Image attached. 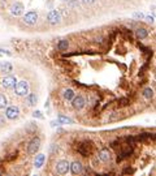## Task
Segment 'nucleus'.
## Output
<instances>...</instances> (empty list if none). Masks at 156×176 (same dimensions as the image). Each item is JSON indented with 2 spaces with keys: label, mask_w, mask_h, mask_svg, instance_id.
<instances>
[{
  "label": "nucleus",
  "mask_w": 156,
  "mask_h": 176,
  "mask_svg": "<svg viewBox=\"0 0 156 176\" xmlns=\"http://www.w3.org/2000/svg\"><path fill=\"white\" fill-rule=\"evenodd\" d=\"M13 89H14V94L17 97H25L29 93V82H26V81L16 82Z\"/></svg>",
  "instance_id": "f257e3e1"
},
{
  "label": "nucleus",
  "mask_w": 156,
  "mask_h": 176,
  "mask_svg": "<svg viewBox=\"0 0 156 176\" xmlns=\"http://www.w3.org/2000/svg\"><path fill=\"white\" fill-rule=\"evenodd\" d=\"M40 149V138L39 137H34L33 140L30 141L29 146H27V154L29 155H35Z\"/></svg>",
  "instance_id": "f03ea898"
},
{
  "label": "nucleus",
  "mask_w": 156,
  "mask_h": 176,
  "mask_svg": "<svg viewBox=\"0 0 156 176\" xmlns=\"http://www.w3.org/2000/svg\"><path fill=\"white\" fill-rule=\"evenodd\" d=\"M61 14H60V12L58 11H50L48 12V14H47V21H48L50 25H58V23L61 22Z\"/></svg>",
  "instance_id": "7ed1b4c3"
},
{
  "label": "nucleus",
  "mask_w": 156,
  "mask_h": 176,
  "mask_svg": "<svg viewBox=\"0 0 156 176\" xmlns=\"http://www.w3.org/2000/svg\"><path fill=\"white\" fill-rule=\"evenodd\" d=\"M38 12H35V11H30V12H27V13L23 16V22L26 23V25H29V26H33L35 25V23L38 22Z\"/></svg>",
  "instance_id": "20e7f679"
},
{
  "label": "nucleus",
  "mask_w": 156,
  "mask_h": 176,
  "mask_svg": "<svg viewBox=\"0 0 156 176\" xmlns=\"http://www.w3.org/2000/svg\"><path fill=\"white\" fill-rule=\"evenodd\" d=\"M20 116V107L18 106H9L5 110V117L9 120H16Z\"/></svg>",
  "instance_id": "39448f33"
},
{
  "label": "nucleus",
  "mask_w": 156,
  "mask_h": 176,
  "mask_svg": "<svg viewBox=\"0 0 156 176\" xmlns=\"http://www.w3.org/2000/svg\"><path fill=\"white\" fill-rule=\"evenodd\" d=\"M23 11H25V5H23L22 3H20V2H16V3H13L10 5V8H9V12H10V14L12 16H21L22 13H23Z\"/></svg>",
  "instance_id": "423d86ee"
},
{
  "label": "nucleus",
  "mask_w": 156,
  "mask_h": 176,
  "mask_svg": "<svg viewBox=\"0 0 156 176\" xmlns=\"http://www.w3.org/2000/svg\"><path fill=\"white\" fill-rule=\"evenodd\" d=\"M69 171V162L65 159H61L56 163V172L58 175H65Z\"/></svg>",
  "instance_id": "0eeeda50"
},
{
  "label": "nucleus",
  "mask_w": 156,
  "mask_h": 176,
  "mask_svg": "<svg viewBox=\"0 0 156 176\" xmlns=\"http://www.w3.org/2000/svg\"><path fill=\"white\" fill-rule=\"evenodd\" d=\"M16 82H17V80H16V77L13 76H5L2 80V86L4 89H7V90H10V89H13L14 88V85H16Z\"/></svg>",
  "instance_id": "6e6552de"
},
{
  "label": "nucleus",
  "mask_w": 156,
  "mask_h": 176,
  "mask_svg": "<svg viewBox=\"0 0 156 176\" xmlns=\"http://www.w3.org/2000/svg\"><path fill=\"white\" fill-rule=\"evenodd\" d=\"M69 170L73 175H80L83 172V166H82V163L80 160H74V162L69 163Z\"/></svg>",
  "instance_id": "1a4fd4ad"
},
{
  "label": "nucleus",
  "mask_w": 156,
  "mask_h": 176,
  "mask_svg": "<svg viewBox=\"0 0 156 176\" xmlns=\"http://www.w3.org/2000/svg\"><path fill=\"white\" fill-rule=\"evenodd\" d=\"M70 102H72V106H73V107L76 108V110H82V108L85 107V104H86V99H85V98L82 97V95L74 97Z\"/></svg>",
  "instance_id": "9d476101"
},
{
  "label": "nucleus",
  "mask_w": 156,
  "mask_h": 176,
  "mask_svg": "<svg viewBox=\"0 0 156 176\" xmlns=\"http://www.w3.org/2000/svg\"><path fill=\"white\" fill-rule=\"evenodd\" d=\"M98 159H99L100 162H103V163H108L109 160L112 159L111 151L107 150V149H103V150H100L99 154H98Z\"/></svg>",
  "instance_id": "9b49d317"
},
{
  "label": "nucleus",
  "mask_w": 156,
  "mask_h": 176,
  "mask_svg": "<svg viewBox=\"0 0 156 176\" xmlns=\"http://www.w3.org/2000/svg\"><path fill=\"white\" fill-rule=\"evenodd\" d=\"M25 102H26V104L29 106V107H33V106H35V104H37V102H38L37 94H35V93H27L25 95Z\"/></svg>",
  "instance_id": "f8f14e48"
},
{
  "label": "nucleus",
  "mask_w": 156,
  "mask_h": 176,
  "mask_svg": "<svg viewBox=\"0 0 156 176\" xmlns=\"http://www.w3.org/2000/svg\"><path fill=\"white\" fill-rule=\"evenodd\" d=\"M13 70V65L9 61H2L0 63V72L3 73H10Z\"/></svg>",
  "instance_id": "ddd939ff"
},
{
  "label": "nucleus",
  "mask_w": 156,
  "mask_h": 176,
  "mask_svg": "<svg viewBox=\"0 0 156 176\" xmlns=\"http://www.w3.org/2000/svg\"><path fill=\"white\" fill-rule=\"evenodd\" d=\"M44 160H46L44 154H38V153H37L35 159H34V167L35 168H40L43 166V163H44Z\"/></svg>",
  "instance_id": "4468645a"
},
{
  "label": "nucleus",
  "mask_w": 156,
  "mask_h": 176,
  "mask_svg": "<svg viewBox=\"0 0 156 176\" xmlns=\"http://www.w3.org/2000/svg\"><path fill=\"white\" fill-rule=\"evenodd\" d=\"M74 97H76V93H74L73 89H65L64 91H62V98H64L65 100H68V102L72 100Z\"/></svg>",
  "instance_id": "2eb2a0df"
},
{
  "label": "nucleus",
  "mask_w": 156,
  "mask_h": 176,
  "mask_svg": "<svg viewBox=\"0 0 156 176\" xmlns=\"http://www.w3.org/2000/svg\"><path fill=\"white\" fill-rule=\"evenodd\" d=\"M135 34L139 39H144L148 35V30L144 29V27H138V29L135 30Z\"/></svg>",
  "instance_id": "dca6fc26"
},
{
  "label": "nucleus",
  "mask_w": 156,
  "mask_h": 176,
  "mask_svg": "<svg viewBox=\"0 0 156 176\" xmlns=\"http://www.w3.org/2000/svg\"><path fill=\"white\" fill-rule=\"evenodd\" d=\"M57 123L58 124H73V120L68 116H64V115H58L57 116Z\"/></svg>",
  "instance_id": "f3484780"
},
{
  "label": "nucleus",
  "mask_w": 156,
  "mask_h": 176,
  "mask_svg": "<svg viewBox=\"0 0 156 176\" xmlns=\"http://www.w3.org/2000/svg\"><path fill=\"white\" fill-rule=\"evenodd\" d=\"M66 4H68V7L72 8V9H78L80 5H81V2L80 0H68Z\"/></svg>",
  "instance_id": "a211bd4d"
},
{
  "label": "nucleus",
  "mask_w": 156,
  "mask_h": 176,
  "mask_svg": "<svg viewBox=\"0 0 156 176\" xmlns=\"http://www.w3.org/2000/svg\"><path fill=\"white\" fill-rule=\"evenodd\" d=\"M143 97L146 98V99H151V98L154 97V90L151 88H146L143 90Z\"/></svg>",
  "instance_id": "6ab92c4d"
},
{
  "label": "nucleus",
  "mask_w": 156,
  "mask_h": 176,
  "mask_svg": "<svg viewBox=\"0 0 156 176\" xmlns=\"http://www.w3.org/2000/svg\"><path fill=\"white\" fill-rule=\"evenodd\" d=\"M7 104H8V99H7V97L4 95V94H0V110L5 108V107H7Z\"/></svg>",
  "instance_id": "aec40b11"
},
{
  "label": "nucleus",
  "mask_w": 156,
  "mask_h": 176,
  "mask_svg": "<svg viewBox=\"0 0 156 176\" xmlns=\"http://www.w3.org/2000/svg\"><path fill=\"white\" fill-rule=\"evenodd\" d=\"M68 47H69V42L68 41H61L60 43H58V50H60V51L68 50Z\"/></svg>",
  "instance_id": "412c9836"
},
{
  "label": "nucleus",
  "mask_w": 156,
  "mask_h": 176,
  "mask_svg": "<svg viewBox=\"0 0 156 176\" xmlns=\"http://www.w3.org/2000/svg\"><path fill=\"white\" fill-rule=\"evenodd\" d=\"M133 17L135 20H144V13L143 12H135V13H133Z\"/></svg>",
  "instance_id": "4be33fe9"
},
{
  "label": "nucleus",
  "mask_w": 156,
  "mask_h": 176,
  "mask_svg": "<svg viewBox=\"0 0 156 176\" xmlns=\"http://www.w3.org/2000/svg\"><path fill=\"white\" fill-rule=\"evenodd\" d=\"M4 125H5V115L0 113V128L4 127Z\"/></svg>",
  "instance_id": "5701e85b"
},
{
  "label": "nucleus",
  "mask_w": 156,
  "mask_h": 176,
  "mask_svg": "<svg viewBox=\"0 0 156 176\" xmlns=\"http://www.w3.org/2000/svg\"><path fill=\"white\" fill-rule=\"evenodd\" d=\"M96 0H81L82 4H85V5H91V4H94Z\"/></svg>",
  "instance_id": "b1692460"
},
{
  "label": "nucleus",
  "mask_w": 156,
  "mask_h": 176,
  "mask_svg": "<svg viewBox=\"0 0 156 176\" xmlns=\"http://www.w3.org/2000/svg\"><path fill=\"white\" fill-rule=\"evenodd\" d=\"M144 18H146V21L150 22V23H154V21H155V17H154V16H144Z\"/></svg>",
  "instance_id": "393cba45"
},
{
  "label": "nucleus",
  "mask_w": 156,
  "mask_h": 176,
  "mask_svg": "<svg viewBox=\"0 0 156 176\" xmlns=\"http://www.w3.org/2000/svg\"><path fill=\"white\" fill-rule=\"evenodd\" d=\"M33 116H34V117H39V119H43V116H42V112H40V111H35V112L33 113Z\"/></svg>",
  "instance_id": "a878e982"
},
{
  "label": "nucleus",
  "mask_w": 156,
  "mask_h": 176,
  "mask_svg": "<svg viewBox=\"0 0 156 176\" xmlns=\"http://www.w3.org/2000/svg\"><path fill=\"white\" fill-rule=\"evenodd\" d=\"M62 2H65V3H66V2H68V0H62Z\"/></svg>",
  "instance_id": "bb28decb"
}]
</instances>
